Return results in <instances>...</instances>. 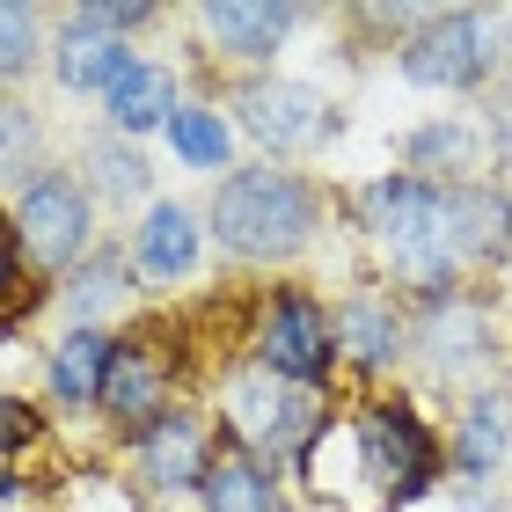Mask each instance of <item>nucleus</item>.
Masks as SVG:
<instances>
[{"instance_id": "nucleus-11", "label": "nucleus", "mask_w": 512, "mask_h": 512, "mask_svg": "<svg viewBox=\"0 0 512 512\" xmlns=\"http://www.w3.org/2000/svg\"><path fill=\"white\" fill-rule=\"evenodd\" d=\"M417 352H425L432 374H469V366H483V352H491V330H483V315L469 300L439 293L425 308V322H417Z\"/></svg>"}, {"instance_id": "nucleus-16", "label": "nucleus", "mask_w": 512, "mask_h": 512, "mask_svg": "<svg viewBox=\"0 0 512 512\" xmlns=\"http://www.w3.org/2000/svg\"><path fill=\"white\" fill-rule=\"evenodd\" d=\"M191 264H198V213L191 205H154V213L139 220V271L183 278Z\"/></svg>"}, {"instance_id": "nucleus-13", "label": "nucleus", "mask_w": 512, "mask_h": 512, "mask_svg": "<svg viewBox=\"0 0 512 512\" xmlns=\"http://www.w3.org/2000/svg\"><path fill=\"white\" fill-rule=\"evenodd\" d=\"M103 410L118 417V425H132V432H147L161 417V359L147 344H118L110 381H103Z\"/></svg>"}, {"instance_id": "nucleus-21", "label": "nucleus", "mask_w": 512, "mask_h": 512, "mask_svg": "<svg viewBox=\"0 0 512 512\" xmlns=\"http://www.w3.org/2000/svg\"><path fill=\"white\" fill-rule=\"evenodd\" d=\"M337 352L359 359V366H381L395 352V315L381 308V300H344L337 315Z\"/></svg>"}, {"instance_id": "nucleus-2", "label": "nucleus", "mask_w": 512, "mask_h": 512, "mask_svg": "<svg viewBox=\"0 0 512 512\" xmlns=\"http://www.w3.org/2000/svg\"><path fill=\"white\" fill-rule=\"evenodd\" d=\"M315 227V191L286 169H242L220 183L213 198V235L220 249H235L242 264H278L308 242Z\"/></svg>"}, {"instance_id": "nucleus-25", "label": "nucleus", "mask_w": 512, "mask_h": 512, "mask_svg": "<svg viewBox=\"0 0 512 512\" xmlns=\"http://www.w3.org/2000/svg\"><path fill=\"white\" fill-rule=\"evenodd\" d=\"M37 59V8L0 0V74H22Z\"/></svg>"}, {"instance_id": "nucleus-10", "label": "nucleus", "mask_w": 512, "mask_h": 512, "mask_svg": "<svg viewBox=\"0 0 512 512\" xmlns=\"http://www.w3.org/2000/svg\"><path fill=\"white\" fill-rule=\"evenodd\" d=\"M139 469H147V483H161V491H176V483H205V425L191 410H161L147 432H139Z\"/></svg>"}, {"instance_id": "nucleus-3", "label": "nucleus", "mask_w": 512, "mask_h": 512, "mask_svg": "<svg viewBox=\"0 0 512 512\" xmlns=\"http://www.w3.org/2000/svg\"><path fill=\"white\" fill-rule=\"evenodd\" d=\"M359 447L366 461V476H374V491L388 505H403V498H425L432 491V476H439V447H432V432L417 425V410L403 403H374V410H359V425L344 432Z\"/></svg>"}, {"instance_id": "nucleus-23", "label": "nucleus", "mask_w": 512, "mask_h": 512, "mask_svg": "<svg viewBox=\"0 0 512 512\" xmlns=\"http://www.w3.org/2000/svg\"><path fill=\"white\" fill-rule=\"evenodd\" d=\"M410 161L417 169H469L476 161V132L469 125H425L410 139Z\"/></svg>"}, {"instance_id": "nucleus-6", "label": "nucleus", "mask_w": 512, "mask_h": 512, "mask_svg": "<svg viewBox=\"0 0 512 512\" xmlns=\"http://www.w3.org/2000/svg\"><path fill=\"white\" fill-rule=\"evenodd\" d=\"M88 191L66 169H52V176H30L22 183V198H15V235H22V249L37 256V264H52V271H66V264H81L88 256Z\"/></svg>"}, {"instance_id": "nucleus-17", "label": "nucleus", "mask_w": 512, "mask_h": 512, "mask_svg": "<svg viewBox=\"0 0 512 512\" xmlns=\"http://www.w3.org/2000/svg\"><path fill=\"white\" fill-rule=\"evenodd\" d=\"M512 447V388H491V395H476L469 417H461V447H454V469H469V476H491L498 461Z\"/></svg>"}, {"instance_id": "nucleus-22", "label": "nucleus", "mask_w": 512, "mask_h": 512, "mask_svg": "<svg viewBox=\"0 0 512 512\" xmlns=\"http://www.w3.org/2000/svg\"><path fill=\"white\" fill-rule=\"evenodd\" d=\"M169 147L183 154V169H220V161H227V125L213 118V110L183 103L169 118Z\"/></svg>"}, {"instance_id": "nucleus-9", "label": "nucleus", "mask_w": 512, "mask_h": 512, "mask_svg": "<svg viewBox=\"0 0 512 512\" xmlns=\"http://www.w3.org/2000/svg\"><path fill=\"white\" fill-rule=\"evenodd\" d=\"M293 22H300V8H278V0H213L205 8V37L227 59H271Z\"/></svg>"}, {"instance_id": "nucleus-18", "label": "nucleus", "mask_w": 512, "mask_h": 512, "mask_svg": "<svg viewBox=\"0 0 512 512\" xmlns=\"http://www.w3.org/2000/svg\"><path fill=\"white\" fill-rule=\"evenodd\" d=\"M103 103H110V125H118V132H154V125L176 118V74H161V66H132Z\"/></svg>"}, {"instance_id": "nucleus-20", "label": "nucleus", "mask_w": 512, "mask_h": 512, "mask_svg": "<svg viewBox=\"0 0 512 512\" xmlns=\"http://www.w3.org/2000/svg\"><path fill=\"white\" fill-rule=\"evenodd\" d=\"M198 491H205V512H278V498H271V476L256 469L249 454H227V461H213Z\"/></svg>"}, {"instance_id": "nucleus-14", "label": "nucleus", "mask_w": 512, "mask_h": 512, "mask_svg": "<svg viewBox=\"0 0 512 512\" xmlns=\"http://www.w3.org/2000/svg\"><path fill=\"white\" fill-rule=\"evenodd\" d=\"M110 359H118V344L103 330H66L52 366H44V381H52L59 403H103V381H110Z\"/></svg>"}, {"instance_id": "nucleus-5", "label": "nucleus", "mask_w": 512, "mask_h": 512, "mask_svg": "<svg viewBox=\"0 0 512 512\" xmlns=\"http://www.w3.org/2000/svg\"><path fill=\"white\" fill-rule=\"evenodd\" d=\"M220 403H227V425L242 432V447L300 454V447H308V432H315V403H308L293 381L264 374V366H249V374H227Z\"/></svg>"}, {"instance_id": "nucleus-26", "label": "nucleus", "mask_w": 512, "mask_h": 512, "mask_svg": "<svg viewBox=\"0 0 512 512\" xmlns=\"http://www.w3.org/2000/svg\"><path fill=\"white\" fill-rule=\"evenodd\" d=\"M30 154H37V118L22 103H0V176L22 169Z\"/></svg>"}, {"instance_id": "nucleus-29", "label": "nucleus", "mask_w": 512, "mask_h": 512, "mask_svg": "<svg viewBox=\"0 0 512 512\" xmlns=\"http://www.w3.org/2000/svg\"><path fill=\"white\" fill-rule=\"evenodd\" d=\"M498 139H505V161H512V103L498 110Z\"/></svg>"}, {"instance_id": "nucleus-1", "label": "nucleus", "mask_w": 512, "mask_h": 512, "mask_svg": "<svg viewBox=\"0 0 512 512\" xmlns=\"http://www.w3.org/2000/svg\"><path fill=\"white\" fill-rule=\"evenodd\" d=\"M359 220L403 278H417V286H432V293L454 278L461 256H454V227H447V183L381 176V183L359 191Z\"/></svg>"}, {"instance_id": "nucleus-8", "label": "nucleus", "mask_w": 512, "mask_h": 512, "mask_svg": "<svg viewBox=\"0 0 512 512\" xmlns=\"http://www.w3.org/2000/svg\"><path fill=\"white\" fill-rule=\"evenodd\" d=\"M235 110H242V132L264 139V147H278V154L315 147V139L330 132L322 96H315V88H300V81H249L235 96Z\"/></svg>"}, {"instance_id": "nucleus-24", "label": "nucleus", "mask_w": 512, "mask_h": 512, "mask_svg": "<svg viewBox=\"0 0 512 512\" xmlns=\"http://www.w3.org/2000/svg\"><path fill=\"white\" fill-rule=\"evenodd\" d=\"M88 169H96V191H110V198H139L147 191V161H139L132 147H118V139H103V147L88 154Z\"/></svg>"}, {"instance_id": "nucleus-4", "label": "nucleus", "mask_w": 512, "mask_h": 512, "mask_svg": "<svg viewBox=\"0 0 512 512\" xmlns=\"http://www.w3.org/2000/svg\"><path fill=\"white\" fill-rule=\"evenodd\" d=\"M498 59H505V22L469 15V8L425 22V30L403 44V74L425 81V88H476V81L498 74Z\"/></svg>"}, {"instance_id": "nucleus-28", "label": "nucleus", "mask_w": 512, "mask_h": 512, "mask_svg": "<svg viewBox=\"0 0 512 512\" xmlns=\"http://www.w3.org/2000/svg\"><path fill=\"white\" fill-rule=\"evenodd\" d=\"M15 271H22V235L8 220H0V300H8V286H15Z\"/></svg>"}, {"instance_id": "nucleus-12", "label": "nucleus", "mask_w": 512, "mask_h": 512, "mask_svg": "<svg viewBox=\"0 0 512 512\" xmlns=\"http://www.w3.org/2000/svg\"><path fill=\"white\" fill-rule=\"evenodd\" d=\"M447 227L461 264H491L498 249H512V205L491 183H447Z\"/></svg>"}, {"instance_id": "nucleus-27", "label": "nucleus", "mask_w": 512, "mask_h": 512, "mask_svg": "<svg viewBox=\"0 0 512 512\" xmlns=\"http://www.w3.org/2000/svg\"><path fill=\"white\" fill-rule=\"evenodd\" d=\"M154 8H118V0H103V8H74V22H88V30H110V37H125V30H139V22H147Z\"/></svg>"}, {"instance_id": "nucleus-7", "label": "nucleus", "mask_w": 512, "mask_h": 512, "mask_svg": "<svg viewBox=\"0 0 512 512\" xmlns=\"http://www.w3.org/2000/svg\"><path fill=\"white\" fill-rule=\"evenodd\" d=\"M330 352H337V330L322 322L315 300L308 293H271L264 330H256V366L278 374V381H293V388H308V381H322Z\"/></svg>"}, {"instance_id": "nucleus-19", "label": "nucleus", "mask_w": 512, "mask_h": 512, "mask_svg": "<svg viewBox=\"0 0 512 512\" xmlns=\"http://www.w3.org/2000/svg\"><path fill=\"white\" fill-rule=\"evenodd\" d=\"M125 293H132L125 256H88V264L66 278V315H74V330H96V315L125 308Z\"/></svg>"}, {"instance_id": "nucleus-15", "label": "nucleus", "mask_w": 512, "mask_h": 512, "mask_svg": "<svg viewBox=\"0 0 512 512\" xmlns=\"http://www.w3.org/2000/svg\"><path fill=\"white\" fill-rule=\"evenodd\" d=\"M132 52H125V37H110V30H88V22H66V37H59V81L66 88H118L132 74Z\"/></svg>"}]
</instances>
